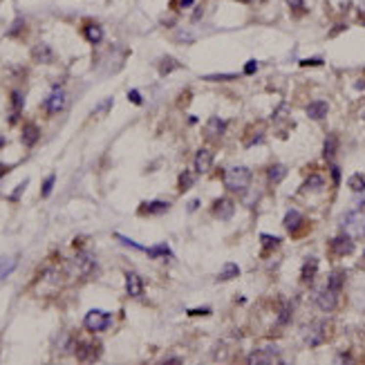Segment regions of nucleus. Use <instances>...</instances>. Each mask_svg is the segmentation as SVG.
Listing matches in <instances>:
<instances>
[{
  "label": "nucleus",
  "instance_id": "1",
  "mask_svg": "<svg viewBox=\"0 0 365 365\" xmlns=\"http://www.w3.org/2000/svg\"><path fill=\"white\" fill-rule=\"evenodd\" d=\"M251 184V170L247 166H231L224 173V186L233 193H244Z\"/></svg>",
  "mask_w": 365,
  "mask_h": 365
},
{
  "label": "nucleus",
  "instance_id": "2",
  "mask_svg": "<svg viewBox=\"0 0 365 365\" xmlns=\"http://www.w3.org/2000/svg\"><path fill=\"white\" fill-rule=\"evenodd\" d=\"M343 233L349 235L352 240H363L365 238V213H361V211L347 213L343 220Z\"/></svg>",
  "mask_w": 365,
  "mask_h": 365
},
{
  "label": "nucleus",
  "instance_id": "3",
  "mask_svg": "<svg viewBox=\"0 0 365 365\" xmlns=\"http://www.w3.org/2000/svg\"><path fill=\"white\" fill-rule=\"evenodd\" d=\"M110 323H112V316L108 312H101V309H92V312H88L83 318L85 329H90V332H94V334L108 329Z\"/></svg>",
  "mask_w": 365,
  "mask_h": 365
},
{
  "label": "nucleus",
  "instance_id": "4",
  "mask_svg": "<svg viewBox=\"0 0 365 365\" xmlns=\"http://www.w3.org/2000/svg\"><path fill=\"white\" fill-rule=\"evenodd\" d=\"M247 363L249 365H269V363H280V349L269 345V347L255 349L247 356Z\"/></svg>",
  "mask_w": 365,
  "mask_h": 365
},
{
  "label": "nucleus",
  "instance_id": "5",
  "mask_svg": "<svg viewBox=\"0 0 365 365\" xmlns=\"http://www.w3.org/2000/svg\"><path fill=\"white\" fill-rule=\"evenodd\" d=\"M94 267H96V260L90 253H79L74 258V262L69 265V271H72L74 278H88L94 271Z\"/></svg>",
  "mask_w": 365,
  "mask_h": 365
},
{
  "label": "nucleus",
  "instance_id": "6",
  "mask_svg": "<svg viewBox=\"0 0 365 365\" xmlns=\"http://www.w3.org/2000/svg\"><path fill=\"white\" fill-rule=\"evenodd\" d=\"M316 305L323 309V312H334V309H336V305H339V291L329 289V287H327V289H323L316 296Z\"/></svg>",
  "mask_w": 365,
  "mask_h": 365
},
{
  "label": "nucleus",
  "instance_id": "7",
  "mask_svg": "<svg viewBox=\"0 0 365 365\" xmlns=\"http://www.w3.org/2000/svg\"><path fill=\"white\" fill-rule=\"evenodd\" d=\"M65 108V92H63V88L61 85H54L52 88V94L45 99V110L47 112H61Z\"/></svg>",
  "mask_w": 365,
  "mask_h": 365
},
{
  "label": "nucleus",
  "instance_id": "8",
  "mask_svg": "<svg viewBox=\"0 0 365 365\" xmlns=\"http://www.w3.org/2000/svg\"><path fill=\"white\" fill-rule=\"evenodd\" d=\"M305 341H307L309 347H316V345H320L325 341V329L320 323H312L309 327H305Z\"/></svg>",
  "mask_w": 365,
  "mask_h": 365
},
{
  "label": "nucleus",
  "instance_id": "9",
  "mask_svg": "<svg viewBox=\"0 0 365 365\" xmlns=\"http://www.w3.org/2000/svg\"><path fill=\"white\" fill-rule=\"evenodd\" d=\"M332 251L336 255H349L352 251H354V240L343 233V235H339V238L332 240Z\"/></svg>",
  "mask_w": 365,
  "mask_h": 365
},
{
  "label": "nucleus",
  "instance_id": "10",
  "mask_svg": "<svg viewBox=\"0 0 365 365\" xmlns=\"http://www.w3.org/2000/svg\"><path fill=\"white\" fill-rule=\"evenodd\" d=\"M32 58L41 65H47V63L54 61V52H52L49 45H45V43H36V45L32 47Z\"/></svg>",
  "mask_w": 365,
  "mask_h": 365
},
{
  "label": "nucleus",
  "instance_id": "11",
  "mask_svg": "<svg viewBox=\"0 0 365 365\" xmlns=\"http://www.w3.org/2000/svg\"><path fill=\"white\" fill-rule=\"evenodd\" d=\"M233 211H235V206H233V202L227 200V197H222V200H217L215 204H213V215H215L217 220H231Z\"/></svg>",
  "mask_w": 365,
  "mask_h": 365
},
{
  "label": "nucleus",
  "instance_id": "12",
  "mask_svg": "<svg viewBox=\"0 0 365 365\" xmlns=\"http://www.w3.org/2000/svg\"><path fill=\"white\" fill-rule=\"evenodd\" d=\"M126 291H128V296H133V298H139L143 294V280L135 271H128L126 274Z\"/></svg>",
  "mask_w": 365,
  "mask_h": 365
},
{
  "label": "nucleus",
  "instance_id": "13",
  "mask_svg": "<svg viewBox=\"0 0 365 365\" xmlns=\"http://www.w3.org/2000/svg\"><path fill=\"white\" fill-rule=\"evenodd\" d=\"M213 166V153L208 148H202L195 153V170L197 173H208V168Z\"/></svg>",
  "mask_w": 365,
  "mask_h": 365
},
{
  "label": "nucleus",
  "instance_id": "14",
  "mask_svg": "<svg viewBox=\"0 0 365 365\" xmlns=\"http://www.w3.org/2000/svg\"><path fill=\"white\" fill-rule=\"evenodd\" d=\"M327 112H329L327 101H314V103H309V106H307V116H309V119H314V121L325 119Z\"/></svg>",
  "mask_w": 365,
  "mask_h": 365
},
{
  "label": "nucleus",
  "instance_id": "15",
  "mask_svg": "<svg viewBox=\"0 0 365 365\" xmlns=\"http://www.w3.org/2000/svg\"><path fill=\"white\" fill-rule=\"evenodd\" d=\"M18 265V255H0V280H5L7 275L14 274Z\"/></svg>",
  "mask_w": 365,
  "mask_h": 365
},
{
  "label": "nucleus",
  "instance_id": "16",
  "mask_svg": "<svg viewBox=\"0 0 365 365\" xmlns=\"http://www.w3.org/2000/svg\"><path fill=\"white\" fill-rule=\"evenodd\" d=\"M83 36L88 43L96 45V43L103 41V29H101V25H96V23H88V25L83 27Z\"/></svg>",
  "mask_w": 365,
  "mask_h": 365
},
{
  "label": "nucleus",
  "instance_id": "17",
  "mask_svg": "<svg viewBox=\"0 0 365 365\" xmlns=\"http://www.w3.org/2000/svg\"><path fill=\"white\" fill-rule=\"evenodd\" d=\"M76 359L79 361H96L99 359V347H96V345L81 343L79 347H76Z\"/></svg>",
  "mask_w": 365,
  "mask_h": 365
},
{
  "label": "nucleus",
  "instance_id": "18",
  "mask_svg": "<svg viewBox=\"0 0 365 365\" xmlns=\"http://www.w3.org/2000/svg\"><path fill=\"white\" fill-rule=\"evenodd\" d=\"M38 139H41V130H38L36 123H25V128H23V143L34 146Z\"/></svg>",
  "mask_w": 365,
  "mask_h": 365
},
{
  "label": "nucleus",
  "instance_id": "19",
  "mask_svg": "<svg viewBox=\"0 0 365 365\" xmlns=\"http://www.w3.org/2000/svg\"><path fill=\"white\" fill-rule=\"evenodd\" d=\"M168 202H146L141 204V213L143 215H161V213L168 211Z\"/></svg>",
  "mask_w": 365,
  "mask_h": 365
},
{
  "label": "nucleus",
  "instance_id": "20",
  "mask_svg": "<svg viewBox=\"0 0 365 365\" xmlns=\"http://www.w3.org/2000/svg\"><path fill=\"white\" fill-rule=\"evenodd\" d=\"M227 128H228V123L224 121V119H211L208 126H206V135L208 137H220Z\"/></svg>",
  "mask_w": 365,
  "mask_h": 365
},
{
  "label": "nucleus",
  "instance_id": "21",
  "mask_svg": "<svg viewBox=\"0 0 365 365\" xmlns=\"http://www.w3.org/2000/svg\"><path fill=\"white\" fill-rule=\"evenodd\" d=\"M336 148H339V141H336V135H329V137L325 139L323 157L327 159V161H332V159H334V155H336Z\"/></svg>",
  "mask_w": 365,
  "mask_h": 365
},
{
  "label": "nucleus",
  "instance_id": "22",
  "mask_svg": "<svg viewBox=\"0 0 365 365\" xmlns=\"http://www.w3.org/2000/svg\"><path fill=\"white\" fill-rule=\"evenodd\" d=\"M316 271H318V262H316V260H307V262H305V267H302V280H305V282H307V285H309V282H314V275H316Z\"/></svg>",
  "mask_w": 365,
  "mask_h": 365
},
{
  "label": "nucleus",
  "instance_id": "23",
  "mask_svg": "<svg viewBox=\"0 0 365 365\" xmlns=\"http://www.w3.org/2000/svg\"><path fill=\"white\" fill-rule=\"evenodd\" d=\"M300 222H302V215L298 211H289L285 215V228L287 231H296V228L300 227Z\"/></svg>",
  "mask_w": 365,
  "mask_h": 365
},
{
  "label": "nucleus",
  "instance_id": "24",
  "mask_svg": "<svg viewBox=\"0 0 365 365\" xmlns=\"http://www.w3.org/2000/svg\"><path fill=\"white\" fill-rule=\"evenodd\" d=\"M11 108H14V114L9 116V121L14 123L18 119V114H21V110H23V94L18 90L11 92Z\"/></svg>",
  "mask_w": 365,
  "mask_h": 365
},
{
  "label": "nucleus",
  "instance_id": "25",
  "mask_svg": "<svg viewBox=\"0 0 365 365\" xmlns=\"http://www.w3.org/2000/svg\"><path fill=\"white\" fill-rule=\"evenodd\" d=\"M323 186H325V180H323V175H309L307 182H305V191H323Z\"/></svg>",
  "mask_w": 365,
  "mask_h": 365
},
{
  "label": "nucleus",
  "instance_id": "26",
  "mask_svg": "<svg viewBox=\"0 0 365 365\" xmlns=\"http://www.w3.org/2000/svg\"><path fill=\"white\" fill-rule=\"evenodd\" d=\"M267 175H269V182L278 184V182H282V180L287 177V168H285L282 164H274V166L269 168V173H267Z\"/></svg>",
  "mask_w": 365,
  "mask_h": 365
},
{
  "label": "nucleus",
  "instance_id": "27",
  "mask_svg": "<svg viewBox=\"0 0 365 365\" xmlns=\"http://www.w3.org/2000/svg\"><path fill=\"white\" fill-rule=\"evenodd\" d=\"M260 242L265 244L267 251H274V249H278V247H280V238H274V235H267V233H262V235H260Z\"/></svg>",
  "mask_w": 365,
  "mask_h": 365
},
{
  "label": "nucleus",
  "instance_id": "28",
  "mask_svg": "<svg viewBox=\"0 0 365 365\" xmlns=\"http://www.w3.org/2000/svg\"><path fill=\"white\" fill-rule=\"evenodd\" d=\"M238 274H240L238 265H233V262H228V265L222 269V274H220V278H217V280H231V278H235V275H238Z\"/></svg>",
  "mask_w": 365,
  "mask_h": 365
},
{
  "label": "nucleus",
  "instance_id": "29",
  "mask_svg": "<svg viewBox=\"0 0 365 365\" xmlns=\"http://www.w3.org/2000/svg\"><path fill=\"white\" fill-rule=\"evenodd\" d=\"M349 188H352V191H356V193L365 191V175L363 173H356L354 177L349 180Z\"/></svg>",
  "mask_w": 365,
  "mask_h": 365
},
{
  "label": "nucleus",
  "instance_id": "30",
  "mask_svg": "<svg viewBox=\"0 0 365 365\" xmlns=\"http://www.w3.org/2000/svg\"><path fill=\"white\" fill-rule=\"evenodd\" d=\"M327 285H329V289H336V291H339L341 287H343V274H341V271H332V274H329Z\"/></svg>",
  "mask_w": 365,
  "mask_h": 365
},
{
  "label": "nucleus",
  "instance_id": "31",
  "mask_svg": "<svg viewBox=\"0 0 365 365\" xmlns=\"http://www.w3.org/2000/svg\"><path fill=\"white\" fill-rule=\"evenodd\" d=\"M146 253L150 255V258H159V255H170V249L166 247V244H159V247H146Z\"/></svg>",
  "mask_w": 365,
  "mask_h": 365
},
{
  "label": "nucleus",
  "instance_id": "32",
  "mask_svg": "<svg viewBox=\"0 0 365 365\" xmlns=\"http://www.w3.org/2000/svg\"><path fill=\"white\" fill-rule=\"evenodd\" d=\"M173 68H180V63H177L175 58H164V61L159 63V72H161V74H168Z\"/></svg>",
  "mask_w": 365,
  "mask_h": 365
},
{
  "label": "nucleus",
  "instance_id": "33",
  "mask_svg": "<svg viewBox=\"0 0 365 365\" xmlns=\"http://www.w3.org/2000/svg\"><path fill=\"white\" fill-rule=\"evenodd\" d=\"M193 186V175L191 173H182L180 175V191H188Z\"/></svg>",
  "mask_w": 365,
  "mask_h": 365
},
{
  "label": "nucleus",
  "instance_id": "34",
  "mask_svg": "<svg viewBox=\"0 0 365 365\" xmlns=\"http://www.w3.org/2000/svg\"><path fill=\"white\" fill-rule=\"evenodd\" d=\"M54 182H56V177H54V175H49L47 180L43 182V188H41V195H43V197H47L49 193H52V188H54Z\"/></svg>",
  "mask_w": 365,
  "mask_h": 365
},
{
  "label": "nucleus",
  "instance_id": "35",
  "mask_svg": "<svg viewBox=\"0 0 365 365\" xmlns=\"http://www.w3.org/2000/svg\"><path fill=\"white\" fill-rule=\"evenodd\" d=\"M204 81H231L235 79L233 74H206V76H202Z\"/></svg>",
  "mask_w": 365,
  "mask_h": 365
},
{
  "label": "nucleus",
  "instance_id": "36",
  "mask_svg": "<svg viewBox=\"0 0 365 365\" xmlns=\"http://www.w3.org/2000/svg\"><path fill=\"white\" fill-rule=\"evenodd\" d=\"M27 184H29V182H27V180H25V182H21V184L16 186V191H14V193H11V195H9V200H18V197H21V193L27 188Z\"/></svg>",
  "mask_w": 365,
  "mask_h": 365
},
{
  "label": "nucleus",
  "instance_id": "37",
  "mask_svg": "<svg viewBox=\"0 0 365 365\" xmlns=\"http://www.w3.org/2000/svg\"><path fill=\"white\" fill-rule=\"evenodd\" d=\"M128 99H130V101H133V103H135V106H141V103H143V99H141V94H139V92H137V90H130V92H128Z\"/></svg>",
  "mask_w": 365,
  "mask_h": 365
},
{
  "label": "nucleus",
  "instance_id": "38",
  "mask_svg": "<svg viewBox=\"0 0 365 365\" xmlns=\"http://www.w3.org/2000/svg\"><path fill=\"white\" fill-rule=\"evenodd\" d=\"M289 318H291V312H289V307H285V309L280 312V316H278V323H280V325H287V323H289Z\"/></svg>",
  "mask_w": 365,
  "mask_h": 365
},
{
  "label": "nucleus",
  "instance_id": "39",
  "mask_svg": "<svg viewBox=\"0 0 365 365\" xmlns=\"http://www.w3.org/2000/svg\"><path fill=\"white\" fill-rule=\"evenodd\" d=\"M193 5H195V0H177V2H175L177 9H191Z\"/></svg>",
  "mask_w": 365,
  "mask_h": 365
},
{
  "label": "nucleus",
  "instance_id": "40",
  "mask_svg": "<svg viewBox=\"0 0 365 365\" xmlns=\"http://www.w3.org/2000/svg\"><path fill=\"white\" fill-rule=\"evenodd\" d=\"M255 69H258V63H255V61H249V63L244 65V74H255Z\"/></svg>",
  "mask_w": 365,
  "mask_h": 365
},
{
  "label": "nucleus",
  "instance_id": "41",
  "mask_svg": "<svg viewBox=\"0 0 365 365\" xmlns=\"http://www.w3.org/2000/svg\"><path fill=\"white\" fill-rule=\"evenodd\" d=\"M302 68H312V65H323V61L320 58H309V61H300Z\"/></svg>",
  "mask_w": 365,
  "mask_h": 365
},
{
  "label": "nucleus",
  "instance_id": "42",
  "mask_svg": "<svg viewBox=\"0 0 365 365\" xmlns=\"http://www.w3.org/2000/svg\"><path fill=\"white\" fill-rule=\"evenodd\" d=\"M211 314V309H188V316H206Z\"/></svg>",
  "mask_w": 365,
  "mask_h": 365
},
{
  "label": "nucleus",
  "instance_id": "43",
  "mask_svg": "<svg viewBox=\"0 0 365 365\" xmlns=\"http://www.w3.org/2000/svg\"><path fill=\"white\" fill-rule=\"evenodd\" d=\"M287 5H289L291 9H300V7L305 5V0H287Z\"/></svg>",
  "mask_w": 365,
  "mask_h": 365
},
{
  "label": "nucleus",
  "instance_id": "44",
  "mask_svg": "<svg viewBox=\"0 0 365 365\" xmlns=\"http://www.w3.org/2000/svg\"><path fill=\"white\" fill-rule=\"evenodd\" d=\"M332 180H334V184H339L341 182V170L336 168V166H332Z\"/></svg>",
  "mask_w": 365,
  "mask_h": 365
},
{
  "label": "nucleus",
  "instance_id": "45",
  "mask_svg": "<svg viewBox=\"0 0 365 365\" xmlns=\"http://www.w3.org/2000/svg\"><path fill=\"white\" fill-rule=\"evenodd\" d=\"M244 2H260V0H244Z\"/></svg>",
  "mask_w": 365,
  "mask_h": 365
},
{
  "label": "nucleus",
  "instance_id": "46",
  "mask_svg": "<svg viewBox=\"0 0 365 365\" xmlns=\"http://www.w3.org/2000/svg\"><path fill=\"white\" fill-rule=\"evenodd\" d=\"M2 143H5V139H0V146H2Z\"/></svg>",
  "mask_w": 365,
  "mask_h": 365
}]
</instances>
